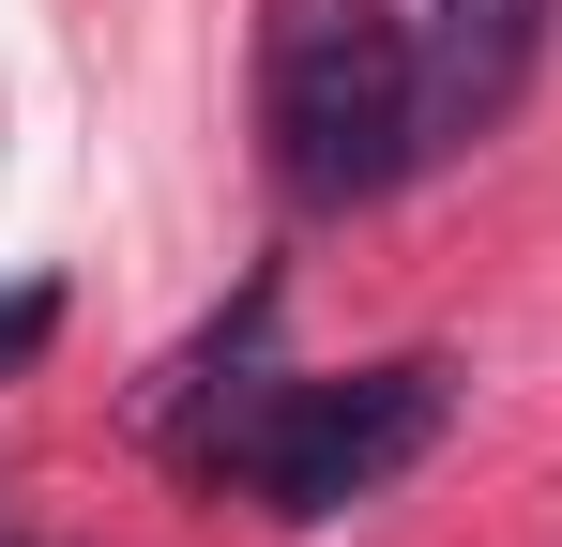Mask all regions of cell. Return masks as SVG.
I'll list each match as a JSON object with an SVG mask.
<instances>
[{"label":"cell","instance_id":"6da1fadb","mask_svg":"<svg viewBox=\"0 0 562 547\" xmlns=\"http://www.w3.org/2000/svg\"><path fill=\"white\" fill-rule=\"evenodd\" d=\"M259 91H274V168L289 198H380V182L426 153V62H411V15L395 0H274V46H259Z\"/></svg>","mask_w":562,"mask_h":547},{"label":"cell","instance_id":"7a4b0ae2","mask_svg":"<svg viewBox=\"0 0 562 547\" xmlns=\"http://www.w3.org/2000/svg\"><path fill=\"white\" fill-rule=\"evenodd\" d=\"M426 442H441V365H350V380H289L228 471L259 487V517H350Z\"/></svg>","mask_w":562,"mask_h":547},{"label":"cell","instance_id":"3957f363","mask_svg":"<svg viewBox=\"0 0 562 547\" xmlns=\"http://www.w3.org/2000/svg\"><path fill=\"white\" fill-rule=\"evenodd\" d=\"M411 62H426V153H441V137L517 107V77L548 62V0H441L411 31Z\"/></svg>","mask_w":562,"mask_h":547},{"label":"cell","instance_id":"277c9868","mask_svg":"<svg viewBox=\"0 0 562 547\" xmlns=\"http://www.w3.org/2000/svg\"><path fill=\"white\" fill-rule=\"evenodd\" d=\"M46 335H61V289H46V274H31V289H0V380H31Z\"/></svg>","mask_w":562,"mask_h":547}]
</instances>
